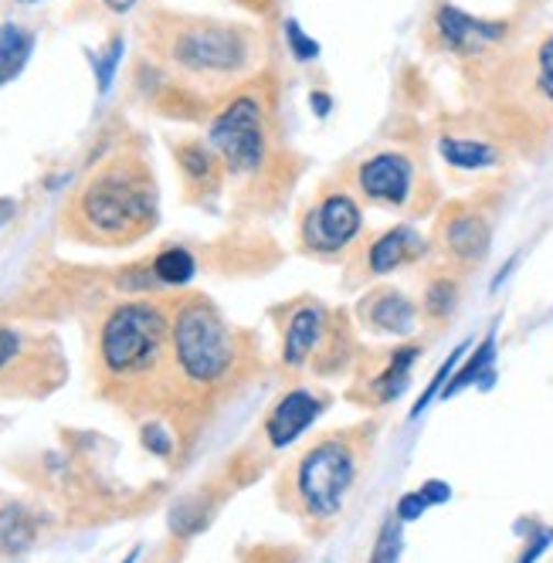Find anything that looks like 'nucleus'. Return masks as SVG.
I'll use <instances>...</instances> for the list:
<instances>
[{"label":"nucleus","mask_w":553,"mask_h":563,"mask_svg":"<svg viewBox=\"0 0 553 563\" xmlns=\"http://www.w3.org/2000/svg\"><path fill=\"white\" fill-rule=\"evenodd\" d=\"M153 45L174 75L208 92L242 82L258 65L255 31L211 18H164Z\"/></svg>","instance_id":"2"},{"label":"nucleus","mask_w":553,"mask_h":563,"mask_svg":"<svg viewBox=\"0 0 553 563\" xmlns=\"http://www.w3.org/2000/svg\"><path fill=\"white\" fill-rule=\"evenodd\" d=\"M309 106H312V112H316V115L327 119V115H330V109H333V99H330L327 92H312V96H309Z\"/></svg>","instance_id":"33"},{"label":"nucleus","mask_w":553,"mask_h":563,"mask_svg":"<svg viewBox=\"0 0 553 563\" xmlns=\"http://www.w3.org/2000/svg\"><path fill=\"white\" fill-rule=\"evenodd\" d=\"M424 509H428V503H424L421 493H405V496L398 499V509H394V516H398L401 522H414V519L424 516Z\"/></svg>","instance_id":"31"},{"label":"nucleus","mask_w":553,"mask_h":563,"mask_svg":"<svg viewBox=\"0 0 553 563\" xmlns=\"http://www.w3.org/2000/svg\"><path fill=\"white\" fill-rule=\"evenodd\" d=\"M493 364H496V330H489L476 350H472L468 356H462V367L452 374V380L445 384L442 397L449 400V397L462 394V390H465V387H472V384H479L483 390H489V387H493V380H496Z\"/></svg>","instance_id":"17"},{"label":"nucleus","mask_w":553,"mask_h":563,"mask_svg":"<svg viewBox=\"0 0 553 563\" xmlns=\"http://www.w3.org/2000/svg\"><path fill=\"white\" fill-rule=\"evenodd\" d=\"M330 330V312L323 302H299L283 330V364L306 367Z\"/></svg>","instance_id":"15"},{"label":"nucleus","mask_w":553,"mask_h":563,"mask_svg":"<svg viewBox=\"0 0 553 563\" xmlns=\"http://www.w3.org/2000/svg\"><path fill=\"white\" fill-rule=\"evenodd\" d=\"M143 445H146L153 455L167 459V455H170V449H174V438L164 431V424H156V421H153V424H146V428H143Z\"/></svg>","instance_id":"29"},{"label":"nucleus","mask_w":553,"mask_h":563,"mask_svg":"<svg viewBox=\"0 0 553 563\" xmlns=\"http://www.w3.org/2000/svg\"><path fill=\"white\" fill-rule=\"evenodd\" d=\"M323 415V400L306 387H296L275 400V408L265 418V438L272 449H289L292 441Z\"/></svg>","instance_id":"14"},{"label":"nucleus","mask_w":553,"mask_h":563,"mask_svg":"<svg viewBox=\"0 0 553 563\" xmlns=\"http://www.w3.org/2000/svg\"><path fill=\"white\" fill-rule=\"evenodd\" d=\"M208 146L231 177H255L268 159V109L255 92L234 96L208 130Z\"/></svg>","instance_id":"7"},{"label":"nucleus","mask_w":553,"mask_h":563,"mask_svg":"<svg viewBox=\"0 0 553 563\" xmlns=\"http://www.w3.org/2000/svg\"><path fill=\"white\" fill-rule=\"evenodd\" d=\"M418 493L424 496L428 506H445L452 499V486H449V482H442V478H428Z\"/></svg>","instance_id":"32"},{"label":"nucleus","mask_w":553,"mask_h":563,"mask_svg":"<svg viewBox=\"0 0 553 563\" xmlns=\"http://www.w3.org/2000/svg\"><path fill=\"white\" fill-rule=\"evenodd\" d=\"M170 356L190 384L211 387L234 371L239 340L208 299L193 296L184 299L170 319Z\"/></svg>","instance_id":"4"},{"label":"nucleus","mask_w":553,"mask_h":563,"mask_svg":"<svg viewBox=\"0 0 553 563\" xmlns=\"http://www.w3.org/2000/svg\"><path fill=\"white\" fill-rule=\"evenodd\" d=\"M401 550H405V522L398 516L384 519V527L370 547V560L367 563H398L401 560Z\"/></svg>","instance_id":"24"},{"label":"nucleus","mask_w":553,"mask_h":563,"mask_svg":"<svg viewBox=\"0 0 553 563\" xmlns=\"http://www.w3.org/2000/svg\"><path fill=\"white\" fill-rule=\"evenodd\" d=\"M493 99L506 119L527 130L553 126V31L499 68Z\"/></svg>","instance_id":"5"},{"label":"nucleus","mask_w":553,"mask_h":563,"mask_svg":"<svg viewBox=\"0 0 553 563\" xmlns=\"http://www.w3.org/2000/svg\"><path fill=\"white\" fill-rule=\"evenodd\" d=\"M136 556H140V547H133V550L126 553V560H123V563H136Z\"/></svg>","instance_id":"35"},{"label":"nucleus","mask_w":553,"mask_h":563,"mask_svg":"<svg viewBox=\"0 0 553 563\" xmlns=\"http://www.w3.org/2000/svg\"><path fill=\"white\" fill-rule=\"evenodd\" d=\"M106 4V11H112V14H130L133 8H136V0H102Z\"/></svg>","instance_id":"34"},{"label":"nucleus","mask_w":553,"mask_h":563,"mask_svg":"<svg viewBox=\"0 0 553 563\" xmlns=\"http://www.w3.org/2000/svg\"><path fill=\"white\" fill-rule=\"evenodd\" d=\"M462 302V282H458V272L455 268H445V272H434L428 282H424V296H421V316L428 323L442 327L455 316Z\"/></svg>","instance_id":"18"},{"label":"nucleus","mask_w":553,"mask_h":563,"mask_svg":"<svg viewBox=\"0 0 553 563\" xmlns=\"http://www.w3.org/2000/svg\"><path fill=\"white\" fill-rule=\"evenodd\" d=\"M553 543V527H543V530H533V537H530V543L523 547V553H520V560L517 563H537L540 556H543V550Z\"/></svg>","instance_id":"30"},{"label":"nucleus","mask_w":553,"mask_h":563,"mask_svg":"<svg viewBox=\"0 0 553 563\" xmlns=\"http://www.w3.org/2000/svg\"><path fill=\"white\" fill-rule=\"evenodd\" d=\"M153 268V278L161 282V286H170V289H184L193 282L197 275V262L187 249H164L150 262Z\"/></svg>","instance_id":"22"},{"label":"nucleus","mask_w":553,"mask_h":563,"mask_svg":"<svg viewBox=\"0 0 553 563\" xmlns=\"http://www.w3.org/2000/svg\"><path fill=\"white\" fill-rule=\"evenodd\" d=\"M465 353H468V343L455 346V350H452V353L445 356V364L439 367V374H434V377L428 380V387H424V390L418 394V400H414V408H411V418H421V415H424V408L431 405V400H434V397H442L445 384H449V380H452V374L458 371V360H462Z\"/></svg>","instance_id":"25"},{"label":"nucleus","mask_w":553,"mask_h":563,"mask_svg":"<svg viewBox=\"0 0 553 563\" xmlns=\"http://www.w3.org/2000/svg\"><path fill=\"white\" fill-rule=\"evenodd\" d=\"M361 319L370 333L380 336H411L418 330L421 306L394 286H377L361 299Z\"/></svg>","instance_id":"13"},{"label":"nucleus","mask_w":553,"mask_h":563,"mask_svg":"<svg viewBox=\"0 0 553 563\" xmlns=\"http://www.w3.org/2000/svg\"><path fill=\"white\" fill-rule=\"evenodd\" d=\"M353 482H357V455L343 438H327L312 445L292 468V496L309 519H333Z\"/></svg>","instance_id":"6"},{"label":"nucleus","mask_w":553,"mask_h":563,"mask_svg":"<svg viewBox=\"0 0 553 563\" xmlns=\"http://www.w3.org/2000/svg\"><path fill=\"white\" fill-rule=\"evenodd\" d=\"M177 164H180V174L190 187H211L218 180V167L221 159L211 146H201V143H184L177 150Z\"/></svg>","instance_id":"21"},{"label":"nucleus","mask_w":553,"mask_h":563,"mask_svg":"<svg viewBox=\"0 0 553 563\" xmlns=\"http://www.w3.org/2000/svg\"><path fill=\"white\" fill-rule=\"evenodd\" d=\"M431 255V241L411 228V224H394L357 249L353 255V278L370 282V278H387L394 272H405Z\"/></svg>","instance_id":"12"},{"label":"nucleus","mask_w":553,"mask_h":563,"mask_svg":"<svg viewBox=\"0 0 553 563\" xmlns=\"http://www.w3.org/2000/svg\"><path fill=\"white\" fill-rule=\"evenodd\" d=\"M431 249L445 258L449 268L468 272L486 262L493 249V221L476 205H452L434 224Z\"/></svg>","instance_id":"10"},{"label":"nucleus","mask_w":553,"mask_h":563,"mask_svg":"<svg viewBox=\"0 0 553 563\" xmlns=\"http://www.w3.org/2000/svg\"><path fill=\"white\" fill-rule=\"evenodd\" d=\"M170 353V316L164 306L136 299L112 306L99 327V364L115 380H136L153 371Z\"/></svg>","instance_id":"3"},{"label":"nucleus","mask_w":553,"mask_h":563,"mask_svg":"<svg viewBox=\"0 0 553 563\" xmlns=\"http://www.w3.org/2000/svg\"><path fill=\"white\" fill-rule=\"evenodd\" d=\"M21 346H24V336L11 327H0V374H4L14 360L21 356Z\"/></svg>","instance_id":"28"},{"label":"nucleus","mask_w":553,"mask_h":563,"mask_svg":"<svg viewBox=\"0 0 553 563\" xmlns=\"http://www.w3.org/2000/svg\"><path fill=\"white\" fill-rule=\"evenodd\" d=\"M34 540V527L31 519L24 516V509L11 506V509H0V550L4 553H21L27 550Z\"/></svg>","instance_id":"23"},{"label":"nucleus","mask_w":553,"mask_h":563,"mask_svg":"<svg viewBox=\"0 0 553 563\" xmlns=\"http://www.w3.org/2000/svg\"><path fill=\"white\" fill-rule=\"evenodd\" d=\"M156 224V180L140 156H112L71 197L68 231L92 245H130Z\"/></svg>","instance_id":"1"},{"label":"nucleus","mask_w":553,"mask_h":563,"mask_svg":"<svg viewBox=\"0 0 553 563\" xmlns=\"http://www.w3.org/2000/svg\"><path fill=\"white\" fill-rule=\"evenodd\" d=\"M431 37L442 52L455 58H486L509 37V21L476 18L455 4H439L431 11Z\"/></svg>","instance_id":"11"},{"label":"nucleus","mask_w":553,"mask_h":563,"mask_svg":"<svg viewBox=\"0 0 553 563\" xmlns=\"http://www.w3.org/2000/svg\"><path fill=\"white\" fill-rule=\"evenodd\" d=\"M353 184H357V194L377 208L411 211V214L431 208V200L424 197V174L418 167V159L405 150L370 153L353 170Z\"/></svg>","instance_id":"9"},{"label":"nucleus","mask_w":553,"mask_h":563,"mask_svg":"<svg viewBox=\"0 0 553 563\" xmlns=\"http://www.w3.org/2000/svg\"><path fill=\"white\" fill-rule=\"evenodd\" d=\"M34 52V34L21 24H0V86L14 82Z\"/></svg>","instance_id":"20"},{"label":"nucleus","mask_w":553,"mask_h":563,"mask_svg":"<svg viewBox=\"0 0 553 563\" xmlns=\"http://www.w3.org/2000/svg\"><path fill=\"white\" fill-rule=\"evenodd\" d=\"M123 52H126V42L123 37H112V42L92 58V68H96V86H99V96H106L112 89V78L120 71V62H123Z\"/></svg>","instance_id":"26"},{"label":"nucleus","mask_w":553,"mask_h":563,"mask_svg":"<svg viewBox=\"0 0 553 563\" xmlns=\"http://www.w3.org/2000/svg\"><path fill=\"white\" fill-rule=\"evenodd\" d=\"M364 238V208L346 187H327L299 221V245L312 258H343Z\"/></svg>","instance_id":"8"},{"label":"nucleus","mask_w":553,"mask_h":563,"mask_svg":"<svg viewBox=\"0 0 553 563\" xmlns=\"http://www.w3.org/2000/svg\"><path fill=\"white\" fill-rule=\"evenodd\" d=\"M418 356H421V346L418 343H401L398 350L390 353L387 360V367L370 380V394L377 405H390V400H398L411 380V371L418 364Z\"/></svg>","instance_id":"19"},{"label":"nucleus","mask_w":553,"mask_h":563,"mask_svg":"<svg viewBox=\"0 0 553 563\" xmlns=\"http://www.w3.org/2000/svg\"><path fill=\"white\" fill-rule=\"evenodd\" d=\"M286 48H289V55L299 62V65H306V62H312V58H320V42L296 21V18H289L286 21Z\"/></svg>","instance_id":"27"},{"label":"nucleus","mask_w":553,"mask_h":563,"mask_svg":"<svg viewBox=\"0 0 553 563\" xmlns=\"http://www.w3.org/2000/svg\"><path fill=\"white\" fill-rule=\"evenodd\" d=\"M439 153L452 170H465V174L493 170L502 164V150L493 140L468 136V133H445L439 140Z\"/></svg>","instance_id":"16"}]
</instances>
